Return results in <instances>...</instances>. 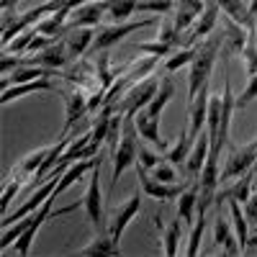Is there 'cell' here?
Wrapping results in <instances>:
<instances>
[{"mask_svg": "<svg viewBox=\"0 0 257 257\" xmlns=\"http://www.w3.org/2000/svg\"><path fill=\"white\" fill-rule=\"evenodd\" d=\"M224 47V34H211L203 41H198V54L193 57L190 70H188V98L193 100L203 85L211 82V72L216 67V59L221 57Z\"/></svg>", "mask_w": 257, "mask_h": 257, "instance_id": "6da1fadb", "label": "cell"}, {"mask_svg": "<svg viewBox=\"0 0 257 257\" xmlns=\"http://www.w3.org/2000/svg\"><path fill=\"white\" fill-rule=\"evenodd\" d=\"M139 132H137V123L132 116H123V132H121V142L116 147V152L111 157L113 162V175H111V185H108V196H113V190L121 180V175L126 173L128 167H134L139 160Z\"/></svg>", "mask_w": 257, "mask_h": 257, "instance_id": "7a4b0ae2", "label": "cell"}, {"mask_svg": "<svg viewBox=\"0 0 257 257\" xmlns=\"http://www.w3.org/2000/svg\"><path fill=\"white\" fill-rule=\"evenodd\" d=\"M100 167H103V160L90 170V180H88V190L82 196V208L88 213V219L93 221V229L95 231H105V211H103V193H100Z\"/></svg>", "mask_w": 257, "mask_h": 257, "instance_id": "3957f363", "label": "cell"}, {"mask_svg": "<svg viewBox=\"0 0 257 257\" xmlns=\"http://www.w3.org/2000/svg\"><path fill=\"white\" fill-rule=\"evenodd\" d=\"M157 88H160V80H155V77H144V80L134 82L132 88L126 90V95L121 98L118 113L134 118L142 108H147V105L152 103V98L157 95Z\"/></svg>", "mask_w": 257, "mask_h": 257, "instance_id": "277c9868", "label": "cell"}, {"mask_svg": "<svg viewBox=\"0 0 257 257\" xmlns=\"http://www.w3.org/2000/svg\"><path fill=\"white\" fill-rule=\"evenodd\" d=\"M147 26H155V18H144V21H123V24L103 26V29L95 34V41H93L90 52L98 54V52H103V49H111V47L118 44V41H123L128 34L142 31V29H147Z\"/></svg>", "mask_w": 257, "mask_h": 257, "instance_id": "5b68a950", "label": "cell"}, {"mask_svg": "<svg viewBox=\"0 0 257 257\" xmlns=\"http://www.w3.org/2000/svg\"><path fill=\"white\" fill-rule=\"evenodd\" d=\"M137 167V175H139V183H142V188H144V193L149 198H155V201H160V203H173V201H178L180 196H183V190L188 188V183H162V180H157V178H152V175H147V167L144 165H134Z\"/></svg>", "mask_w": 257, "mask_h": 257, "instance_id": "8992f818", "label": "cell"}, {"mask_svg": "<svg viewBox=\"0 0 257 257\" xmlns=\"http://www.w3.org/2000/svg\"><path fill=\"white\" fill-rule=\"evenodd\" d=\"M62 100H64V126H62V132H59V139L67 137L70 128H75L77 121L85 113H90V108H88L90 95L85 93V88H77V85H75V90H67V93L62 90Z\"/></svg>", "mask_w": 257, "mask_h": 257, "instance_id": "52a82bcc", "label": "cell"}, {"mask_svg": "<svg viewBox=\"0 0 257 257\" xmlns=\"http://www.w3.org/2000/svg\"><path fill=\"white\" fill-rule=\"evenodd\" d=\"M257 162V139L239 147V149H229V157H226V165L221 167V180H231V178H239L244 173L254 167Z\"/></svg>", "mask_w": 257, "mask_h": 257, "instance_id": "ba28073f", "label": "cell"}, {"mask_svg": "<svg viewBox=\"0 0 257 257\" xmlns=\"http://www.w3.org/2000/svg\"><path fill=\"white\" fill-rule=\"evenodd\" d=\"M208 100H211V90L208 85H203L201 93L188 103V137L190 142H196L203 134V126H206V116H208Z\"/></svg>", "mask_w": 257, "mask_h": 257, "instance_id": "9c48e42d", "label": "cell"}, {"mask_svg": "<svg viewBox=\"0 0 257 257\" xmlns=\"http://www.w3.org/2000/svg\"><path fill=\"white\" fill-rule=\"evenodd\" d=\"M219 16H221L219 3H216V0H208L206 11L198 16L196 24H193V29H190V34L185 36V44H183V47H193V44H198V41H203L206 36H211V34H213V26H216V21H219Z\"/></svg>", "mask_w": 257, "mask_h": 257, "instance_id": "30bf717a", "label": "cell"}, {"mask_svg": "<svg viewBox=\"0 0 257 257\" xmlns=\"http://www.w3.org/2000/svg\"><path fill=\"white\" fill-rule=\"evenodd\" d=\"M244 44H247V26H242L234 18L224 16V47H221V57L231 59V57L242 54Z\"/></svg>", "mask_w": 257, "mask_h": 257, "instance_id": "8fae6325", "label": "cell"}, {"mask_svg": "<svg viewBox=\"0 0 257 257\" xmlns=\"http://www.w3.org/2000/svg\"><path fill=\"white\" fill-rule=\"evenodd\" d=\"M208 155H211V137H208V132H203L196 142H193L190 155H188V160H185V165H183V170L188 173L190 180H198V178H201Z\"/></svg>", "mask_w": 257, "mask_h": 257, "instance_id": "7c38bea8", "label": "cell"}, {"mask_svg": "<svg viewBox=\"0 0 257 257\" xmlns=\"http://www.w3.org/2000/svg\"><path fill=\"white\" fill-rule=\"evenodd\" d=\"M72 62L70 52H67V44L64 41H54L52 47H47L44 52H39L36 57H26V64H41V67H49V70H64L67 64Z\"/></svg>", "mask_w": 257, "mask_h": 257, "instance_id": "4fadbf2b", "label": "cell"}, {"mask_svg": "<svg viewBox=\"0 0 257 257\" xmlns=\"http://www.w3.org/2000/svg\"><path fill=\"white\" fill-rule=\"evenodd\" d=\"M139 208H142V196L139 193H134V196H128L118 208H116V213H113V219H111V224H108V231H111V237L116 239V242H121V234H123V229L132 224V219L139 213Z\"/></svg>", "mask_w": 257, "mask_h": 257, "instance_id": "5bb4252c", "label": "cell"}, {"mask_svg": "<svg viewBox=\"0 0 257 257\" xmlns=\"http://www.w3.org/2000/svg\"><path fill=\"white\" fill-rule=\"evenodd\" d=\"M57 90V85L52 82V77H39V80H31V82H18V85H11V88L3 90L0 95V103L8 105L18 98H26V95H34V93H52Z\"/></svg>", "mask_w": 257, "mask_h": 257, "instance_id": "9a60e30c", "label": "cell"}, {"mask_svg": "<svg viewBox=\"0 0 257 257\" xmlns=\"http://www.w3.org/2000/svg\"><path fill=\"white\" fill-rule=\"evenodd\" d=\"M134 123H137V132H139V137L144 139V142H149V144H155L157 149H162V152H167V142L160 137V118L157 116H152L147 108H142L137 116H134Z\"/></svg>", "mask_w": 257, "mask_h": 257, "instance_id": "2e32d148", "label": "cell"}, {"mask_svg": "<svg viewBox=\"0 0 257 257\" xmlns=\"http://www.w3.org/2000/svg\"><path fill=\"white\" fill-rule=\"evenodd\" d=\"M103 13H108V11H105V0H90V3H85V6H80V8L72 11V18H70L67 29L98 26L100 21H103Z\"/></svg>", "mask_w": 257, "mask_h": 257, "instance_id": "e0dca14e", "label": "cell"}, {"mask_svg": "<svg viewBox=\"0 0 257 257\" xmlns=\"http://www.w3.org/2000/svg\"><path fill=\"white\" fill-rule=\"evenodd\" d=\"M75 254H85V257H116V254H121V249H118V242L111 237V231L105 229V231H95V239L90 244L80 247Z\"/></svg>", "mask_w": 257, "mask_h": 257, "instance_id": "ac0fdd59", "label": "cell"}, {"mask_svg": "<svg viewBox=\"0 0 257 257\" xmlns=\"http://www.w3.org/2000/svg\"><path fill=\"white\" fill-rule=\"evenodd\" d=\"M213 244H219L224 254L229 257H237L242 254V244H239V237H234L231 229H229V221L221 216H216V221H213Z\"/></svg>", "mask_w": 257, "mask_h": 257, "instance_id": "d6986e66", "label": "cell"}, {"mask_svg": "<svg viewBox=\"0 0 257 257\" xmlns=\"http://www.w3.org/2000/svg\"><path fill=\"white\" fill-rule=\"evenodd\" d=\"M95 41V31L93 26H82V29H67V36H64V44H67V52L72 59L82 57L85 52H90Z\"/></svg>", "mask_w": 257, "mask_h": 257, "instance_id": "ffe728a7", "label": "cell"}, {"mask_svg": "<svg viewBox=\"0 0 257 257\" xmlns=\"http://www.w3.org/2000/svg\"><path fill=\"white\" fill-rule=\"evenodd\" d=\"M198 198H201V185H198V180H190V185L183 190V196L178 198V216L185 219V226L196 221L193 216L198 213Z\"/></svg>", "mask_w": 257, "mask_h": 257, "instance_id": "44dd1931", "label": "cell"}, {"mask_svg": "<svg viewBox=\"0 0 257 257\" xmlns=\"http://www.w3.org/2000/svg\"><path fill=\"white\" fill-rule=\"evenodd\" d=\"M98 162H100V157H90V160H77V162H72L67 170H64V175H62V180H59V185H57L54 193H57V196H62L64 190H70L85 173H90Z\"/></svg>", "mask_w": 257, "mask_h": 257, "instance_id": "7402d4cb", "label": "cell"}, {"mask_svg": "<svg viewBox=\"0 0 257 257\" xmlns=\"http://www.w3.org/2000/svg\"><path fill=\"white\" fill-rule=\"evenodd\" d=\"M175 98V82H173V77H170V72L160 80V88H157V95L152 98V103L147 105V111L152 113V116H162V111H165V105Z\"/></svg>", "mask_w": 257, "mask_h": 257, "instance_id": "603a6c76", "label": "cell"}, {"mask_svg": "<svg viewBox=\"0 0 257 257\" xmlns=\"http://www.w3.org/2000/svg\"><path fill=\"white\" fill-rule=\"evenodd\" d=\"M242 59H244L247 77L257 75V18H252L249 24H247V44H244Z\"/></svg>", "mask_w": 257, "mask_h": 257, "instance_id": "cb8c5ba5", "label": "cell"}, {"mask_svg": "<svg viewBox=\"0 0 257 257\" xmlns=\"http://www.w3.org/2000/svg\"><path fill=\"white\" fill-rule=\"evenodd\" d=\"M252 183H254V170H249V173H244V175H239V180L234 183V185H229L221 196H224V201H239L242 206L249 201V196H252Z\"/></svg>", "mask_w": 257, "mask_h": 257, "instance_id": "d4e9b609", "label": "cell"}, {"mask_svg": "<svg viewBox=\"0 0 257 257\" xmlns=\"http://www.w3.org/2000/svg\"><path fill=\"white\" fill-rule=\"evenodd\" d=\"M229 213H231L234 231H237V237H239L242 252H247V244H249V221H247V213H244L242 203L239 201H229Z\"/></svg>", "mask_w": 257, "mask_h": 257, "instance_id": "484cf974", "label": "cell"}, {"mask_svg": "<svg viewBox=\"0 0 257 257\" xmlns=\"http://www.w3.org/2000/svg\"><path fill=\"white\" fill-rule=\"evenodd\" d=\"M157 226L162 229L160 219H157ZM180 237H183V219L178 216V219L170 221L167 229H162V254L175 257V254H178V242H180Z\"/></svg>", "mask_w": 257, "mask_h": 257, "instance_id": "4316f807", "label": "cell"}, {"mask_svg": "<svg viewBox=\"0 0 257 257\" xmlns=\"http://www.w3.org/2000/svg\"><path fill=\"white\" fill-rule=\"evenodd\" d=\"M216 3H219V8H221L224 16L234 18V21H237V24H242V26H247L252 18H257V16L249 11L247 0H216Z\"/></svg>", "mask_w": 257, "mask_h": 257, "instance_id": "83f0119b", "label": "cell"}, {"mask_svg": "<svg viewBox=\"0 0 257 257\" xmlns=\"http://www.w3.org/2000/svg\"><path fill=\"white\" fill-rule=\"evenodd\" d=\"M118 72H121V70H111V57H108V49L98 52V59H95V80H98V88L108 90L111 85L118 80V77H116Z\"/></svg>", "mask_w": 257, "mask_h": 257, "instance_id": "f1b7e54d", "label": "cell"}, {"mask_svg": "<svg viewBox=\"0 0 257 257\" xmlns=\"http://www.w3.org/2000/svg\"><path fill=\"white\" fill-rule=\"evenodd\" d=\"M105 11L116 24H123L139 11V0H105Z\"/></svg>", "mask_w": 257, "mask_h": 257, "instance_id": "f546056e", "label": "cell"}, {"mask_svg": "<svg viewBox=\"0 0 257 257\" xmlns=\"http://www.w3.org/2000/svg\"><path fill=\"white\" fill-rule=\"evenodd\" d=\"M62 77L70 80L72 85H77V88H85V85L95 77V67H93V64H88V62H75L72 67H67V70L62 72Z\"/></svg>", "mask_w": 257, "mask_h": 257, "instance_id": "4dcf8cb0", "label": "cell"}, {"mask_svg": "<svg viewBox=\"0 0 257 257\" xmlns=\"http://www.w3.org/2000/svg\"><path fill=\"white\" fill-rule=\"evenodd\" d=\"M157 59H160V57H152V54H147L144 59H137V62L132 64V67H128V72L123 75V82H126V85H134V82H139V80L149 77V72L155 70Z\"/></svg>", "mask_w": 257, "mask_h": 257, "instance_id": "1f68e13d", "label": "cell"}, {"mask_svg": "<svg viewBox=\"0 0 257 257\" xmlns=\"http://www.w3.org/2000/svg\"><path fill=\"white\" fill-rule=\"evenodd\" d=\"M221 111H224V95H211L208 100V116H206V132L211 142L219 134V123H221Z\"/></svg>", "mask_w": 257, "mask_h": 257, "instance_id": "d6a6232c", "label": "cell"}, {"mask_svg": "<svg viewBox=\"0 0 257 257\" xmlns=\"http://www.w3.org/2000/svg\"><path fill=\"white\" fill-rule=\"evenodd\" d=\"M203 229H206V211L196 213V221L190 226V237H188V257H196L201 252V239H203Z\"/></svg>", "mask_w": 257, "mask_h": 257, "instance_id": "836d02e7", "label": "cell"}, {"mask_svg": "<svg viewBox=\"0 0 257 257\" xmlns=\"http://www.w3.org/2000/svg\"><path fill=\"white\" fill-rule=\"evenodd\" d=\"M165 155H167V160L173 162L175 167H178V165H185V160H188V155H190V137H188V126L180 132V137H178L175 147H170Z\"/></svg>", "mask_w": 257, "mask_h": 257, "instance_id": "e575fe53", "label": "cell"}, {"mask_svg": "<svg viewBox=\"0 0 257 257\" xmlns=\"http://www.w3.org/2000/svg\"><path fill=\"white\" fill-rule=\"evenodd\" d=\"M196 54H198V44H193V47H180L173 57H167V62H165V70H167L170 75H173V72H178L180 67L190 64Z\"/></svg>", "mask_w": 257, "mask_h": 257, "instance_id": "d590c367", "label": "cell"}, {"mask_svg": "<svg viewBox=\"0 0 257 257\" xmlns=\"http://www.w3.org/2000/svg\"><path fill=\"white\" fill-rule=\"evenodd\" d=\"M157 39L165 41V44H170V47H183V44H185L183 36H180V31H178V26H175V18H165V21H162Z\"/></svg>", "mask_w": 257, "mask_h": 257, "instance_id": "8d00e7d4", "label": "cell"}, {"mask_svg": "<svg viewBox=\"0 0 257 257\" xmlns=\"http://www.w3.org/2000/svg\"><path fill=\"white\" fill-rule=\"evenodd\" d=\"M21 180H26V178H18L16 173L6 180V188H3V198H0V213H8V208H11V203H13V198L21 193Z\"/></svg>", "mask_w": 257, "mask_h": 257, "instance_id": "74e56055", "label": "cell"}, {"mask_svg": "<svg viewBox=\"0 0 257 257\" xmlns=\"http://www.w3.org/2000/svg\"><path fill=\"white\" fill-rule=\"evenodd\" d=\"M39 31H36V26L31 29H26V31H21L13 41H11V44L3 49V52H13V54H29V47H31V41H34V36H36Z\"/></svg>", "mask_w": 257, "mask_h": 257, "instance_id": "f35d334b", "label": "cell"}, {"mask_svg": "<svg viewBox=\"0 0 257 257\" xmlns=\"http://www.w3.org/2000/svg\"><path fill=\"white\" fill-rule=\"evenodd\" d=\"M173 49L175 47H170V44H165V41H139L137 44V52H142V54H152V57H170L173 54Z\"/></svg>", "mask_w": 257, "mask_h": 257, "instance_id": "ab89813d", "label": "cell"}, {"mask_svg": "<svg viewBox=\"0 0 257 257\" xmlns=\"http://www.w3.org/2000/svg\"><path fill=\"white\" fill-rule=\"evenodd\" d=\"M139 11L142 13H173L175 11V0H139Z\"/></svg>", "mask_w": 257, "mask_h": 257, "instance_id": "60d3db41", "label": "cell"}, {"mask_svg": "<svg viewBox=\"0 0 257 257\" xmlns=\"http://www.w3.org/2000/svg\"><path fill=\"white\" fill-rule=\"evenodd\" d=\"M149 173H152V178H157V180H162V183H178V173H175V165L173 162H160L155 170H149Z\"/></svg>", "mask_w": 257, "mask_h": 257, "instance_id": "b9f144b4", "label": "cell"}, {"mask_svg": "<svg viewBox=\"0 0 257 257\" xmlns=\"http://www.w3.org/2000/svg\"><path fill=\"white\" fill-rule=\"evenodd\" d=\"M254 98H257V75H252V77L247 80L244 90L237 95V111H239V108H244L247 103H252Z\"/></svg>", "mask_w": 257, "mask_h": 257, "instance_id": "7bdbcfd3", "label": "cell"}, {"mask_svg": "<svg viewBox=\"0 0 257 257\" xmlns=\"http://www.w3.org/2000/svg\"><path fill=\"white\" fill-rule=\"evenodd\" d=\"M137 162H139V165H144L147 170H155V167H157V165H160L162 160H160V157H157V155H155V152H152V149H149V147L139 144V160H137Z\"/></svg>", "mask_w": 257, "mask_h": 257, "instance_id": "ee69618b", "label": "cell"}, {"mask_svg": "<svg viewBox=\"0 0 257 257\" xmlns=\"http://www.w3.org/2000/svg\"><path fill=\"white\" fill-rule=\"evenodd\" d=\"M244 213H247V221L249 224H257V193H252L249 201L244 203Z\"/></svg>", "mask_w": 257, "mask_h": 257, "instance_id": "f6af8a7d", "label": "cell"}, {"mask_svg": "<svg viewBox=\"0 0 257 257\" xmlns=\"http://www.w3.org/2000/svg\"><path fill=\"white\" fill-rule=\"evenodd\" d=\"M18 3H21V0H0V8H3V11H16Z\"/></svg>", "mask_w": 257, "mask_h": 257, "instance_id": "bcb514c9", "label": "cell"}, {"mask_svg": "<svg viewBox=\"0 0 257 257\" xmlns=\"http://www.w3.org/2000/svg\"><path fill=\"white\" fill-rule=\"evenodd\" d=\"M252 247H257V224H254V229L249 231V244H247V252H249Z\"/></svg>", "mask_w": 257, "mask_h": 257, "instance_id": "7dc6e473", "label": "cell"}, {"mask_svg": "<svg viewBox=\"0 0 257 257\" xmlns=\"http://www.w3.org/2000/svg\"><path fill=\"white\" fill-rule=\"evenodd\" d=\"M85 3H90V0H70L67 8H70V11H75V8H80V6H85Z\"/></svg>", "mask_w": 257, "mask_h": 257, "instance_id": "c3c4849f", "label": "cell"}, {"mask_svg": "<svg viewBox=\"0 0 257 257\" xmlns=\"http://www.w3.org/2000/svg\"><path fill=\"white\" fill-rule=\"evenodd\" d=\"M249 11L257 16V0H249Z\"/></svg>", "mask_w": 257, "mask_h": 257, "instance_id": "681fc988", "label": "cell"}, {"mask_svg": "<svg viewBox=\"0 0 257 257\" xmlns=\"http://www.w3.org/2000/svg\"><path fill=\"white\" fill-rule=\"evenodd\" d=\"M252 170H254V175H257V162H254V167H252Z\"/></svg>", "mask_w": 257, "mask_h": 257, "instance_id": "f907efd6", "label": "cell"}, {"mask_svg": "<svg viewBox=\"0 0 257 257\" xmlns=\"http://www.w3.org/2000/svg\"><path fill=\"white\" fill-rule=\"evenodd\" d=\"M247 3H249V0H247Z\"/></svg>", "mask_w": 257, "mask_h": 257, "instance_id": "816d5d0a", "label": "cell"}]
</instances>
